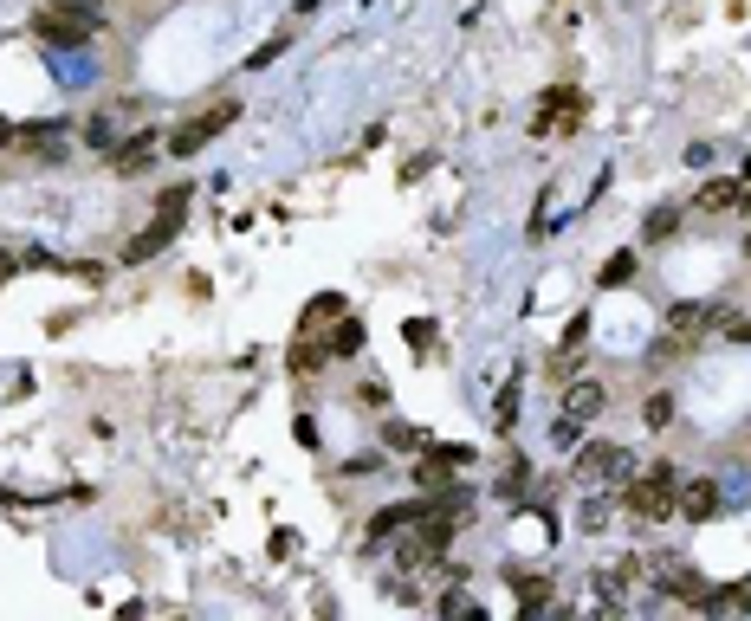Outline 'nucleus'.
<instances>
[{"label": "nucleus", "mask_w": 751, "mask_h": 621, "mask_svg": "<svg viewBox=\"0 0 751 621\" xmlns=\"http://www.w3.org/2000/svg\"><path fill=\"white\" fill-rule=\"evenodd\" d=\"M674 460H654L641 479H622V512L635 524H667L674 518Z\"/></svg>", "instance_id": "obj_1"}, {"label": "nucleus", "mask_w": 751, "mask_h": 621, "mask_svg": "<svg viewBox=\"0 0 751 621\" xmlns=\"http://www.w3.org/2000/svg\"><path fill=\"white\" fill-rule=\"evenodd\" d=\"M240 117V104H208V110H201V117H188V123H175V130H169V156L175 162H188V156H201V149H208L214 143V136H221L227 130V123H234Z\"/></svg>", "instance_id": "obj_2"}, {"label": "nucleus", "mask_w": 751, "mask_h": 621, "mask_svg": "<svg viewBox=\"0 0 751 621\" xmlns=\"http://www.w3.org/2000/svg\"><path fill=\"white\" fill-rule=\"evenodd\" d=\"M156 207H162V214L149 220V233H136V240L124 246V266H143V259H156L162 246H169L175 233H182V207H188V188H169V195H162Z\"/></svg>", "instance_id": "obj_3"}, {"label": "nucleus", "mask_w": 751, "mask_h": 621, "mask_svg": "<svg viewBox=\"0 0 751 621\" xmlns=\"http://www.w3.org/2000/svg\"><path fill=\"white\" fill-rule=\"evenodd\" d=\"M577 479H590V486H603V479H635V466H628L622 447H609V440H590V447L577 453Z\"/></svg>", "instance_id": "obj_4"}, {"label": "nucleus", "mask_w": 751, "mask_h": 621, "mask_svg": "<svg viewBox=\"0 0 751 621\" xmlns=\"http://www.w3.org/2000/svg\"><path fill=\"white\" fill-rule=\"evenodd\" d=\"M713 512H719V486H713V479H687V486H674V518L706 524Z\"/></svg>", "instance_id": "obj_5"}, {"label": "nucleus", "mask_w": 751, "mask_h": 621, "mask_svg": "<svg viewBox=\"0 0 751 621\" xmlns=\"http://www.w3.org/2000/svg\"><path fill=\"white\" fill-rule=\"evenodd\" d=\"M654 583H661L667 596L706 602V583H700V570H693V563H680V557H661V563H654Z\"/></svg>", "instance_id": "obj_6"}, {"label": "nucleus", "mask_w": 751, "mask_h": 621, "mask_svg": "<svg viewBox=\"0 0 751 621\" xmlns=\"http://www.w3.org/2000/svg\"><path fill=\"white\" fill-rule=\"evenodd\" d=\"M467 460H473L467 447H428V453H421V466H415V486L421 492H441L447 486V466H467Z\"/></svg>", "instance_id": "obj_7"}, {"label": "nucleus", "mask_w": 751, "mask_h": 621, "mask_svg": "<svg viewBox=\"0 0 751 621\" xmlns=\"http://www.w3.org/2000/svg\"><path fill=\"white\" fill-rule=\"evenodd\" d=\"M745 201H751V188L739 182V175H719V182L700 188V201H693V207H700V214H732V207H745Z\"/></svg>", "instance_id": "obj_8"}, {"label": "nucleus", "mask_w": 751, "mask_h": 621, "mask_svg": "<svg viewBox=\"0 0 751 621\" xmlns=\"http://www.w3.org/2000/svg\"><path fill=\"white\" fill-rule=\"evenodd\" d=\"M149 162H156V136H130V143L111 156V169H117V175H143Z\"/></svg>", "instance_id": "obj_9"}, {"label": "nucleus", "mask_w": 751, "mask_h": 621, "mask_svg": "<svg viewBox=\"0 0 751 621\" xmlns=\"http://www.w3.org/2000/svg\"><path fill=\"white\" fill-rule=\"evenodd\" d=\"M564 414L596 421V414H603V382H570V389H564Z\"/></svg>", "instance_id": "obj_10"}, {"label": "nucleus", "mask_w": 751, "mask_h": 621, "mask_svg": "<svg viewBox=\"0 0 751 621\" xmlns=\"http://www.w3.org/2000/svg\"><path fill=\"white\" fill-rule=\"evenodd\" d=\"M706 324H719V305H674V317H667L674 337H700Z\"/></svg>", "instance_id": "obj_11"}, {"label": "nucleus", "mask_w": 751, "mask_h": 621, "mask_svg": "<svg viewBox=\"0 0 751 621\" xmlns=\"http://www.w3.org/2000/svg\"><path fill=\"white\" fill-rule=\"evenodd\" d=\"M512 589H518V609H544L551 602V576H525V570H512Z\"/></svg>", "instance_id": "obj_12"}, {"label": "nucleus", "mask_w": 751, "mask_h": 621, "mask_svg": "<svg viewBox=\"0 0 751 621\" xmlns=\"http://www.w3.org/2000/svg\"><path fill=\"white\" fill-rule=\"evenodd\" d=\"M421 512H428V505H389V512H376V518H370V544H382V537H395L408 518H421Z\"/></svg>", "instance_id": "obj_13"}, {"label": "nucleus", "mask_w": 751, "mask_h": 621, "mask_svg": "<svg viewBox=\"0 0 751 621\" xmlns=\"http://www.w3.org/2000/svg\"><path fill=\"white\" fill-rule=\"evenodd\" d=\"M363 350V324L357 317H337V330H331V343H324V356H357Z\"/></svg>", "instance_id": "obj_14"}, {"label": "nucleus", "mask_w": 751, "mask_h": 621, "mask_svg": "<svg viewBox=\"0 0 751 621\" xmlns=\"http://www.w3.org/2000/svg\"><path fill=\"white\" fill-rule=\"evenodd\" d=\"M337 317H344V298H337V292H324V298H311V305H305V330L337 324Z\"/></svg>", "instance_id": "obj_15"}, {"label": "nucleus", "mask_w": 751, "mask_h": 621, "mask_svg": "<svg viewBox=\"0 0 751 621\" xmlns=\"http://www.w3.org/2000/svg\"><path fill=\"white\" fill-rule=\"evenodd\" d=\"M402 337H408V350H434V343H441V330H434L428 317H408V324H402Z\"/></svg>", "instance_id": "obj_16"}, {"label": "nucleus", "mask_w": 751, "mask_h": 621, "mask_svg": "<svg viewBox=\"0 0 751 621\" xmlns=\"http://www.w3.org/2000/svg\"><path fill=\"white\" fill-rule=\"evenodd\" d=\"M674 227H680V207H654V214H648V227H641V233H648V240H667Z\"/></svg>", "instance_id": "obj_17"}, {"label": "nucleus", "mask_w": 751, "mask_h": 621, "mask_svg": "<svg viewBox=\"0 0 751 621\" xmlns=\"http://www.w3.org/2000/svg\"><path fill=\"white\" fill-rule=\"evenodd\" d=\"M609 524H616V505H609V499H590V505H583V531H609Z\"/></svg>", "instance_id": "obj_18"}, {"label": "nucleus", "mask_w": 751, "mask_h": 621, "mask_svg": "<svg viewBox=\"0 0 751 621\" xmlns=\"http://www.w3.org/2000/svg\"><path fill=\"white\" fill-rule=\"evenodd\" d=\"M628 279H635V253H616V259L603 266V285L616 292V285H628Z\"/></svg>", "instance_id": "obj_19"}, {"label": "nucleus", "mask_w": 751, "mask_h": 621, "mask_svg": "<svg viewBox=\"0 0 751 621\" xmlns=\"http://www.w3.org/2000/svg\"><path fill=\"white\" fill-rule=\"evenodd\" d=\"M641 421H648V427H667V421H674V395H648Z\"/></svg>", "instance_id": "obj_20"}, {"label": "nucleus", "mask_w": 751, "mask_h": 621, "mask_svg": "<svg viewBox=\"0 0 751 621\" xmlns=\"http://www.w3.org/2000/svg\"><path fill=\"white\" fill-rule=\"evenodd\" d=\"M441 615H480V602H473L467 589H447V596H441Z\"/></svg>", "instance_id": "obj_21"}, {"label": "nucleus", "mask_w": 751, "mask_h": 621, "mask_svg": "<svg viewBox=\"0 0 751 621\" xmlns=\"http://www.w3.org/2000/svg\"><path fill=\"white\" fill-rule=\"evenodd\" d=\"M357 402H363V408H389V382H382V376H370V382L357 389Z\"/></svg>", "instance_id": "obj_22"}, {"label": "nucleus", "mask_w": 751, "mask_h": 621, "mask_svg": "<svg viewBox=\"0 0 751 621\" xmlns=\"http://www.w3.org/2000/svg\"><path fill=\"white\" fill-rule=\"evenodd\" d=\"M318 363H324V356L311 350V343H298V350H292V369H298V376H311V369H318Z\"/></svg>", "instance_id": "obj_23"}, {"label": "nucleus", "mask_w": 751, "mask_h": 621, "mask_svg": "<svg viewBox=\"0 0 751 621\" xmlns=\"http://www.w3.org/2000/svg\"><path fill=\"white\" fill-rule=\"evenodd\" d=\"M111 136H117V117H91V143L111 149Z\"/></svg>", "instance_id": "obj_24"}, {"label": "nucleus", "mask_w": 751, "mask_h": 621, "mask_svg": "<svg viewBox=\"0 0 751 621\" xmlns=\"http://www.w3.org/2000/svg\"><path fill=\"white\" fill-rule=\"evenodd\" d=\"M512 421H518V389H505L499 395V427H512Z\"/></svg>", "instance_id": "obj_25"}, {"label": "nucleus", "mask_w": 751, "mask_h": 621, "mask_svg": "<svg viewBox=\"0 0 751 621\" xmlns=\"http://www.w3.org/2000/svg\"><path fill=\"white\" fill-rule=\"evenodd\" d=\"M415 440H421V434H415V427H402V421H389V447H415Z\"/></svg>", "instance_id": "obj_26"}, {"label": "nucleus", "mask_w": 751, "mask_h": 621, "mask_svg": "<svg viewBox=\"0 0 751 621\" xmlns=\"http://www.w3.org/2000/svg\"><path fill=\"white\" fill-rule=\"evenodd\" d=\"M279 52H285V33H279V39H266V46L253 52V65H272V59H279Z\"/></svg>", "instance_id": "obj_27"}, {"label": "nucleus", "mask_w": 751, "mask_h": 621, "mask_svg": "<svg viewBox=\"0 0 751 621\" xmlns=\"http://www.w3.org/2000/svg\"><path fill=\"white\" fill-rule=\"evenodd\" d=\"M726 337H745L751 343V317H726Z\"/></svg>", "instance_id": "obj_28"}, {"label": "nucleus", "mask_w": 751, "mask_h": 621, "mask_svg": "<svg viewBox=\"0 0 751 621\" xmlns=\"http://www.w3.org/2000/svg\"><path fill=\"white\" fill-rule=\"evenodd\" d=\"M13 272H20V259H13V253H0V279H13Z\"/></svg>", "instance_id": "obj_29"}, {"label": "nucleus", "mask_w": 751, "mask_h": 621, "mask_svg": "<svg viewBox=\"0 0 751 621\" xmlns=\"http://www.w3.org/2000/svg\"><path fill=\"white\" fill-rule=\"evenodd\" d=\"M7 143H13V123H7V117H0V149H7Z\"/></svg>", "instance_id": "obj_30"}, {"label": "nucleus", "mask_w": 751, "mask_h": 621, "mask_svg": "<svg viewBox=\"0 0 751 621\" xmlns=\"http://www.w3.org/2000/svg\"><path fill=\"white\" fill-rule=\"evenodd\" d=\"M745 259H751V240H745Z\"/></svg>", "instance_id": "obj_31"}]
</instances>
